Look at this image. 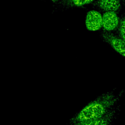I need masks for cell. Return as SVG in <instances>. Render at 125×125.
Listing matches in <instances>:
<instances>
[{
  "mask_svg": "<svg viewBox=\"0 0 125 125\" xmlns=\"http://www.w3.org/2000/svg\"><path fill=\"white\" fill-rule=\"evenodd\" d=\"M120 19L115 12H105L102 15V28L104 30L110 32L118 27Z\"/></svg>",
  "mask_w": 125,
  "mask_h": 125,
  "instance_id": "5b68a950",
  "label": "cell"
},
{
  "mask_svg": "<svg viewBox=\"0 0 125 125\" xmlns=\"http://www.w3.org/2000/svg\"><path fill=\"white\" fill-rule=\"evenodd\" d=\"M95 0H60L56 3L57 7L63 9L80 7L90 4Z\"/></svg>",
  "mask_w": 125,
  "mask_h": 125,
  "instance_id": "52a82bcc",
  "label": "cell"
},
{
  "mask_svg": "<svg viewBox=\"0 0 125 125\" xmlns=\"http://www.w3.org/2000/svg\"><path fill=\"white\" fill-rule=\"evenodd\" d=\"M122 2L123 3V4H124V6L125 7V0H122Z\"/></svg>",
  "mask_w": 125,
  "mask_h": 125,
  "instance_id": "30bf717a",
  "label": "cell"
},
{
  "mask_svg": "<svg viewBox=\"0 0 125 125\" xmlns=\"http://www.w3.org/2000/svg\"><path fill=\"white\" fill-rule=\"evenodd\" d=\"M94 6L105 12H117L121 7L120 0H97L94 3Z\"/></svg>",
  "mask_w": 125,
  "mask_h": 125,
  "instance_id": "8992f818",
  "label": "cell"
},
{
  "mask_svg": "<svg viewBox=\"0 0 125 125\" xmlns=\"http://www.w3.org/2000/svg\"><path fill=\"white\" fill-rule=\"evenodd\" d=\"M125 92L123 90L116 93L114 91H111L101 95L83 106L71 118L69 124H73L102 117L116 105Z\"/></svg>",
  "mask_w": 125,
  "mask_h": 125,
  "instance_id": "6da1fadb",
  "label": "cell"
},
{
  "mask_svg": "<svg viewBox=\"0 0 125 125\" xmlns=\"http://www.w3.org/2000/svg\"><path fill=\"white\" fill-rule=\"evenodd\" d=\"M118 30L120 37L125 41V16H124L120 19Z\"/></svg>",
  "mask_w": 125,
  "mask_h": 125,
  "instance_id": "ba28073f",
  "label": "cell"
},
{
  "mask_svg": "<svg viewBox=\"0 0 125 125\" xmlns=\"http://www.w3.org/2000/svg\"><path fill=\"white\" fill-rule=\"evenodd\" d=\"M102 39L116 52L125 58V41L112 33L104 31L100 34Z\"/></svg>",
  "mask_w": 125,
  "mask_h": 125,
  "instance_id": "7a4b0ae2",
  "label": "cell"
},
{
  "mask_svg": "<svg viewBox=\"0 0 125 125\" xmlns=\"http://www.w3.org/2000/svg\"><path fill=\"white\" fill-rule=\"evenodd\" d=\"M119 111V107L115 106L104 116L96 119L67 125H112Z\"/></svg>",
  "mask_w": 125,
  "mask_h": 125,
  "instance_id": "3957f363",
  "label": "cell"
},
{
  "mask_svg": "<svg viewBox=\"0 0 125 125\" xmlns=\"http://www.w3.org/2000/svg\"><path fill=\"white\" fill-rule=\"evenodd\" d=\"M85 26L90 31H96L102 27V15L97 10L89 11L86 15Z\"/></svg>",
  "mask_w": 125,
  "mask_h": 125,
  "instance_id": "277c9868",
  "label": "cell"
},
{
  "mask_svg": "<svg viewBox=\"0 0 125 125\" xmlns=\"http://www.w3.org/2000/svg\"><path fill=\"white\" fill-rule=\"evenodd\" d=\"M51 1H53L54 2H55V3H57L58 2H59L60 0H51Z\"/></svg>",
  "mask_w": 125,
  "mask_h": 125,
  "instance_id": "9c48e42d",
  "label": "cell"
}]
</instances>
